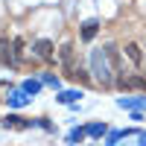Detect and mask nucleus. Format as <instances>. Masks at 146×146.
<instances>
[{"mask_svg":"<svg viewBox=\"0 0 146 146\" xmlns=\"http://www.w3.org/2000/svg\"><path fill=\"white\" fill-rule=\"evenodd\" d=\"M91 70H94V79L100 82V85H105V88L114 82L111 73H117V70H114V64L108 62L105 50H94V56H91Z\"/></svg>","mask_w":146,"mask_h":146,"instance_id":"1","label":"nucleus"},{"mask_svg":"<svg viewBox=\"0 0 146 146\" xmlns=\"http://www.w3.org/2000/svg\"><path fill=\"white\" fill-rule=\"evenodd\" d=\"M58 58H62V64H64L67 76H70V73L76 70V64H73V47H70V44H62V50H58Z\"/></svg>","mask_w":146,"mask_h":146,"instance_id":"2","label":"nucleus"},{"mask_svg":"<svg viewBox=\"0 0 146 146\" xmlns=\"http://www.w3.org/2000/svg\"><path fill=\"white\" fill-rule=\"evenodd\" d=\"M35 56H38V58H47V62H50V58H53V41H35Z\"/></svg>","mask_w":146,"mask_h":146,"instance_id":"3","label":"nucleus"},{"mask_svg":"<svg viewBox=\"0 0 146 146\" xmlns=\"http://www.w3.org/2000/svg\"><path fill=\"white\" fill-rule=\"evenodd\" d=\"M96 29H100V23H96V21H88V23L82 27V41H91L94 35H96Z\"/></svg>","mask_w":146,"mask_h":146,"instance_id":"4","label":"nucleus"},{"mask_svg":"<svg viewBox=\"0 0 146 146\" xmlns=\"http://www.w3.org/2000/svg\"><path fill=\"white\" fill-rule=\"evenodd\" d=\"M126 56H129L135 64H140V62H143V53H140V47H137V44H126Z\"/></svg>","mask_w":146,"mask_h":146,"instance_id":"5","label":"nucleus"},{"mask_svg":"<svg viewBox=\"0 0 146 146\" xmlns=\"http://www.w3.org/2000/svg\"><path fill=\"white\" fill-rule=\"evenodd\" d=\"M3 126H15V129H27L29 123H27V120H21V117H6V120H3Z\"/></svg>","mask_w":146,"mask_h":146,"instance_id":"6","label":"nucleus"},{"mask_svg":"<svg viewBox=\"0 0 146 146\" xmlns=\"http://www.w3.org/2000/svg\"><path fill=\"white\" fill-rule=\"evenodd\" d=\"M102 131H105L102 123H91V126H88V135H102Z\"/></svg>","mask_w":146,"mask_h":146,"instance_id":"7","label":"nucleus"},{"mask_svg":"<svg viewBox=\"0 0 146 146\" xmlns=\"http://www.w3.org/2000/svg\"><path fill=\"white\" fill-rule=\"evenodd\" d=\"M82 137H85V131L79 129V131H70V137H67V140H70V143H79Z\"/></svg>","mask_w":146,"mask_h":146,"instance_id":"8","label":"nucleus"},{"mask_svg":"<svg viewBox=\"0 0 146 146\" xmlns=\"http://www.w3.org/2000/svg\"><path fill=\"white\" fill-rule=\"evenodd\" d=\"M76 96H79L76 91H67V94H62V102H73V100H76Z\"/></svg>","mask_w":146,"mask_h":146,"instance_id":"9","label":"nucleus"},{"mask_svg":"<svg viewBox=\"0 0 146 146\" xmlns=\"http://www.w3.org/2000/svg\"><path fill=\"white\" fill-rule=\"evenodd\" d=\"M12 102H15V105H23V102H27V96H23V94H15V96H12Z\"/></svg>","mask_w":146,"mask_h":146,"instance_id":"10","label":"nucleus"},{"mask_svg":"<svg viewBox=\"0 0 146 146\" xmlns=\"http://www.w3.org/2000/svg\"><path fill=\"white\" fill-rule=\"evenodd\" d=\"M23 88H27L29 94H35V91H38V82H27V85H23Z\"/></svg>","mask_w":146,"mask_h":146,"instance_id":"11","label":"nucleus"},{"mask_svg":"<svg viewBox=\"0 0 146 146\" xmlns=\"http://www.w3.org/2000/svg\"><path fill=\"white\" fill-rule=\"evenodd\" d=\"M140 143H143V146H146V135H143V137H140Z\"/></svg>","mask_w":146,"mask_h":146,"instance_id":"12","label":"nucleus"}]
</instances>
